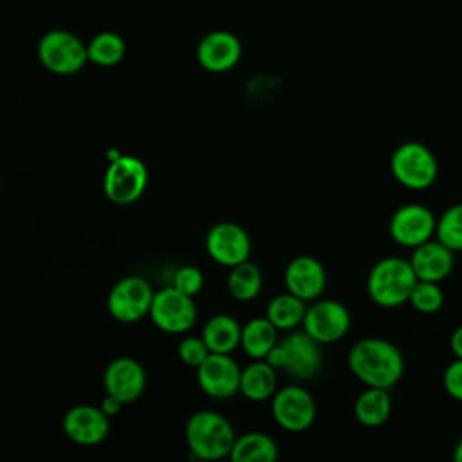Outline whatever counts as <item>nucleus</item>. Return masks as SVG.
Instances as JSON below:
<instances>
[{
    "label": "nucleus",
    "instance_id": "f03ea898",
    "mask_svg": "<svg viewBox=\"0 0 462 462\" xmlns=\"http://www.w3.org/2000/svg\"><path fill=\"white\" fill-rule=\"evenodd\" d=\"M417 276L410 260L402 256H384L370 269L366 292L370 300L383 309H395L408 301Z\"/></svg>",
    "mask_w": 462,
    "mask_h": 462
},
{
    "label": "nucleus",
    "instance_id": "f3484780",
    "mask_svg": "<svg viewBox=\"0 0 462 462\" xmlns=\"http://www.w3.org/2000/svg\"><path fill=\"white\" fill-rule=\"evenodd\" d=\"M285 287L303 301L318 300L327 285V273L319 260L309 254L296 256L289 262L285 274Z\"/></svg>",
    "mask_w": 462,
    "mask_h": 462
},
{
    "label": "nucleus",
    "instance_id": "f8f14e48",
    "mask_svg": "<svg viewBox=\"0 0 462 462\" xmlns=\"http://www.w3.org/2000/svg\"><path fill=\"white\" fill-rule=\"evenodd\" d=\"M153 291L150 283L141 276H126L119 280L108 294L110 314L123 323L139 321L150 314Z\"/></svg>",
    "mask_w": 462,
    "mask_h": 462
},
{
    "label": "nucleus",
    "instance_id": "cd10ccee",
    "mask_svg": "<svg viewBox=\"0 0 462 462\" xmlns=\"http://www.w3.org/2000/svg\"><path fill=\"white\" fill-rule=\"evenodd\" d=\"M435 238L453 253L462 251V202L449 206L437 218Z\"/></svg>",
    "mask_w": 462,
    "mask_h": 462
},
{
    "label": "nucleus",
    "instance_id": "f257e3e1",
    "mask_svg": "<svg viewBox=\"0 0 462 462\" xmlns=\"http://www.w3.org/2000/svg\"><path fill=\"white\" fill-rule=\"evenodd\" d=\"M348 366L363 384L390 390L404 374V357L392 341L365 337L352 345Z\"/></svg>",
    "mask_w": 462,
    "mask_h": 462
},
{
    "label": "nucleus",
    "instance_id": "c756f323",
    "mask_svg": "<svg viewBox=\"0 0 462 462\" xmlns=\"http://www.w3.org/2000/svg\"><path fill=\"white\" fill-rule=\"evenodd\" d=\"M209 356V348L202 337H184L179 343V357L188 366H200V363Z\"/></svg>",
    "mask_w": 462,
    "mask_h": 462
},
{
    "label": "nucleus",
    "instance_id": "aec40b11",
    "mask_svg": "<svg viewBox=\"0 0 462 462\" xmlns=\"http://www.w3.org/2000/svg\"><path fill=\"white\" fill-rule=\"evenodd\" d=\"M392 413V397L386 388L366 386L354 402V417L366 428H377L388 420Z\"/></svg>",
    "mask_w": 462,
    "mask_h": 462
},
{
    "label": "nucleus",
    "instance_id": "6ab92c4d",
    "mask_svg": "<svg viewBox=\"0 0 462 462\" xmlns=\"http://www.w3.org/2000/svg\"><path fill=\"white\" fill-rule=\"evenodd\" d=\"M410 263L417 280L424 282H437L440 283L446 280L455 265V256L449 247L440 244L437 238L428 240L415 249H411Z\"/></svg>",
    "mask_w": 462,
    "mask_h": 462
},
{
    "label": "nucleus",
    "instance_id": "5701e85b",
    "mask_svg": "<svg viewBox=\"0 0 462 462\" xmlns=\"http://www.w3.org/2000/svg\"><path fill=\"white\" fill-rule=\"evenodd\" d=\"M229 457L233 462H273L278 458V446L269 435L251 431L235 439Z\"/></svg>",
    "mask_w": 462,
    "mask_h": 462
},
{
    "label": "nucleus",
    "instance_id": "bb28decb",
    "mask_svg": "<svg viewBox=\"0 0 462 462\" xmlns=\"http://www.w3.org/2000/svg\"><path fill=\"white\" fill-rule=\"evenodd\" d=\"M227 289L235 300L249 301L258 296L262 289V273L258 265L245 260L231 267L227 276Z\"/></svg>",
    "mask_w": 462,
    "mask_h": 462
},
{
    "label": "nucleus",
    "instance_id": "dca6fc26",
    "mask_svg": "<svg viewBox=\"0 0 462 462\" xmlns=\"http://www.w3.org/2000/svg\"><path fill=\"white\" fill-rule=\"evenodd\" d=\"M63 431L76 444H99L110 431L108 415L90 404L72 406L63 417Z\"/></svg>",
    "mask_w": 462,
    "mask_h": 462
},
{
    "label": "nucleus",
    "instance_id": "7c9ffc66",
    "mask_svg": "<svg viewBox=\"0 0 462 462\" xmlns=\"http://www.w3.org/2000/svg\"><path fill=\"white\" fill-rule=\"evenodd\" d=\"M177 291L188 294V296H195L202 285H204V276L200 273V269L193 267V265H184L180 267L175 274H173V283H171Z\"/></svg>",
    "mask_w": 462,
    "mask_h": 462
},
{
    "label": "nucleus",
    "instance_id": "6e6552de",
    "mask_svg": "<svg viewBox=\"0 0 462 462\" xmlns=\"http://www.w3.org/2000/svg\"><path fill=\"white\" fill-rule=\"evenodd\" d=\"M276 424L287 431H305L316 420L314 397L298 384L283 386L276 390L271 404Z\"/></svg>",
    "mask_w": 462,
    "mask_h": 462
},
{
    "label": "nucleus",
    "instance_id": "2eb2a0df",
    "mask_svg": "<svg viewBox=\"0 0 462 462\" xmlns=\"http://www.w3.org/2000/svg\"><path fill=\"white\" fill-rule=\"evenodd\" d=\"M242 56V43L236 34L218 29L202 36L197 45V60L209 72L231 70Z\"/></svg>",
    "mask_w": 462,
    "mask_h": 462
},
{
    "label": "nucleus",
    "instance_id": "a211bd4d",
    "mask_svg": "<svg viewBox=\"0 0 462 462\" xmlns=\"http://www.w3.org/2000/svg\"><path fill=\"white\" fill-rule=\"evenodd\" d=\"M103 384L108 395L119 399L123 404L135 401L146 384L143 366L132 357H117L110 361L105 370Z\"/></svg>",
    "mask_w": 462,
    "mask_h": 462
},
{
    "label": "nucleus",
    "instance_id": "473e14b6",
    "mask_svg": "<svg viewBox=\"0 0 462 462\" xmlns=\"http://www.w3.org/2000/svg\"><path fill=\"white\" fill-rule=\"evenodd\" d=\"M449 346H451L453 356L458 357V359H462V325H458V327L453 330V334H451V337H449Z\"/></svg>",
    "mask_w": 462,
    "mask_h": 462
},
{
    "label": "nucleus",
    "instance_id": "423d86ee",
    "mask_svg": "<svg viewBox=\"0 0 462 462\" xmlns=\"http://www.w3.org/2000/svg\"><path fill=\"white\" fill-rule=\"evenodd\" d=\"M40 63L60 76H70L79 72L88 61L87 45L81 38L65 29L47 31L36 47Z\"/></svg>",
    "mask_w": 462,
    "mask_h": 462
},
{
    "label": "nucleus",
    "instance_id": "9d476101",
    "mask_svg": "<svg viewBox=\"0 0 462 462\" xmlns=\"http://www.w3.org/2000/svg\"><path fill=\"white\" fill-rule=\"evenodd\" d=\"M150 318L161 330L170 334H180L193 327L197 309L191 296L177 291L171 285L153 294Z\"/></svg>",
    "mask_w": 462,
    "mask_h": 462
},
{
    "label": "nucleus",
    "instance_id": "72a5a7b5",
    "mask_svg": "<svg viewBox=\"0 0 462 462\" xmlns=\"http://www.w3.org/2000/svg\"><path fill=\"white\" fill-rule=\"evenodd\" d=\"M121 406H123V402H121L119 399H116V397H112V395L106 393V397L103 399L101 410L110 417V415H116V413L121 410Z\"/></svg>",
    "mask_w": 462,
    "mask_h": 462
},
{
    "label": "nucleus",
    "instance_id": "39448f33",
    "mask_svg": "<svg viewBox=\"0 0 462 462\" xmlns=\"http://www.w3.org/2000/svg\"><path fill=\"white\" fill-rule=\"evenodd\" d=\"M390 171L395 180L413 191L430 188L439 175L435 153L419 141L399 144L390 157Z\"/></svg>",
    "mask_w": 462,
    "mask_h": 462
},
{
    "label": "nucleus",
    "instance_id": "0eeeda50",
    "mask_svg": "<svg viewBox=\"0 0 462 462\" xmlns=\"http://www.w3.org/2000/svg\"><path fill=\"white\" fill-rule=\"evenodd\" d=\"M148 182V171L141 159L132 155H119L112 159L105 171L103 189L105 195L116 204L135 202Z\"/></svg>",
    "mask_w": 462,
    "mask_h": 462
},
{
    "label": "nucleus",
    "instance_id": "4be33fe9",
    "mask_svg": "<svg viewBox=\"0 0 462 462\" xmlns=\"http://www.w3.org/2000/svg\"><path fill=\"white\" fill-rule=\"evenodd\" d=\"M240 336H242V327L233 316H227V314L213 316L202 330V339L206 341L209 352H217V354L233 352L240 345Z\"/></svg>",
    "mask_w": 462,
    "mask_h": 462
},
{
    "label": "nucleus",
    "instance_id": "412c9836",
    "mask_svg": "<svg viewBox=\"0 0 462 462\" xmlns=\"http://www.w3.org/2000/svg\"><path fill=\"white\" fill-rule=\"evenodd\" d=\"M276 368L265 359H256L240 374V392L251 401H265L276 392Z\"/></svg>",
    "mask_w": 462,
    "mask_h": 462
},
{
    "label": "nucleus",
    "instance_id": "c85d7f7f",
    "mask_svg": "<svg viewBox=\"0 0 462 462\" xmlns=\"http://www.w3.org/2000/svg\"><path fill=\"white\" fill-rule=\"evenodd\" d=\"M408 303L422 314H433L444 305V292L437 282L417 280L415 287L410 292Z\"/></svg>",
    "mask_w": 462,
    "mask_h": 462
},
{
    "label": "nucleus",
    "instance_id": "1a4fd4ad",
    "mask_svg": "<svg viewBox=\"0 0 462 462\" xmlns=\"http://www.w3.org/2000/svg\"><path fill=\"white\" fill-rule=\"evenodd\" d=\"M350 312L337 300H314L303 316V330L319 345L339 341L350 328Z\"/></svg>",
    "mask_w": 462,
    "mask_h": 462
},
{
    "label": "nucleus",
    "instance_id": "7ed1b4c3",
    "mask_svg": "<svg viewBox=\"0 0 462 462\" xmlns=\"http://www.w3.org/2000/svg\"><path fill=\"white\" fill-rule=\"evenodd\" d=\"M235 431L229 420L217 411H197L186 424L189 451L204 460H218L231 453Z\"/></svg>",
    "mask_w": 462,
    "mask_h": 462
},
{
    "label": "nucleus",
    "instance_id": "20e7f679",
    "mask_svg": "<svg viewBox=\"0 0 462 462\" xmlns=\"http://www.w3.org/2000/svg\"><path fill=\"white\" fill-rule=\"evenodd\" d=\"M263 359L294 379L309 381L316 377L321 368V348L305 330L291 332L278 341Z\"/></svg>",
    "mask_w": 462,
    "mask_h": 462
},
{
    "label": "nucleus",
    "instance_id": "a878e982",
    "mask_svg": "<svg viewBox=\"0 0 462 462\" xmlns=\"http://www.w3.org/2000/svg\"><path fill=\"white\" fill-rule=\"evenodd\" d=\"M125 52H126V43H125L123 36L114 31L97 32L87 43L88 61H92L99 67L117 65L125 58Z\"/></svg>",
    "mask_w": 462,
    "mask_h": 462
},
{
    "label": "nucleus",
    "instance_id": "9b49d317",
    "mask_svg": "<svg viewBox=\"0 0 462 462\" xmlns=\"http://www.w3.org/2000/svg\"><path fill=\"white\" fill-rule=\"evenodd\" d=\"M435 226L437 218L431 209L422 204H404L390 217L388 231L395 244L415 249L433 238Z\"/></svg>",
    "mask_w": 462,
    "mask_h": 462
},
{
    "label": "nucleus",
    "instance_id": "ddd939ff",
    "mask_svg": "<svg viewBox=\"0 0 462 462\" xmlns=\"http://www.w3.org/2000/svg\"><path fill=\"white\" fill-rule=\"evenodd\" d=\"M240 374L242 370L229 354L209 352L200 366H197V379L202 392L215 399H226L240 392Z\"/></svg>",
    "mask_w": 462,
    "mask_h": 462
},
{
    "label": "nucleus",
    "instance_id": "2f4dec72",
    "mask_svg": "<svg viewBox=\"0 0 462 462\" xmlns=\"http://www.w3.org/2000/svg\"><path fill=\"white\" fill-rule=\"evenodd\" d=\"M442 384L449 397L462 402V359L455 357V361L446 366L442 374Z\"/></svg>",
    "mask_w": 462,
    "mask_h": 462
},
{
    "label": "nucleus",
    "instance_id": "f704fd0d",
    "mask_svg": "<svg viewBox=\"0 0 462 462\" xmlns=\"http://www.w3.org/2000/svg\"><path fill=\"white\" fill-rule=\"evenodd\" d=\"M453 458H455L457 462H462V439L457 442V446H455V449H453Z\"/></svg>",
    "mask_w": 462,
    "mask_h": 462
},
{
    "label": "nucleus",
    "instance_id": "b1692460",
    "mask_svg": "<svg viewBox=\"0 0 462 462\" xmlns=\"http://www.w3.org/2000/svg\"><path fill=\"white\" fill-rule=\"evenodd\" d=\"M278 343V328L267 318H253L242 327L240 345L253 359H263Z\"/></svg>",
    "mask_w": 462,
    "mask_h": 462
},
{
    "label": "nucleus",
    "instance_id": "4468645a",
    "mask_svg": "<svg viewBox=\"0 0 462 462\" xmlns=\"http://www.w3.org/2000/svg\"><path fill=\"white\" fill-rule=\"evenodd\" d=\"M206 249L217 263L233 267L249 260L251 238L238 224L220 222L209 229L206 236Z\"/></svg>",
    "mask_w": 462,
    "mask_h": 462
},
{
    "label": "nucleus",
    "instance_id": "393cba45",
    "mask_svg": "<svg viewBox=\"0 0 462 462\" xmlns=\"http://www.w3.org/2000/svg\"><path fill=\"white\" fill-rule=\"evenodd\" d=\"M305 303L307 301H303L301 298H298L287 291L285 294H278L269 301L265 318L278 330H291L303 321V316L307 310Z\"/></svg>",
    "mask_w": 462,
    "mask_h": 462
}]
</instances>
